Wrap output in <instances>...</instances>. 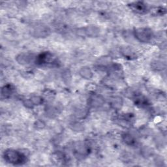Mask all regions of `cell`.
<instances>
[{
    "label": "cell",
    "instance_id": "7c38bea8",
    "mask_svg": "<svg viewBox=\"0 0 167 167\" xmlns=\"http://www.w3.org/2000/svg\"><path fill=\"white\" fill-rule=\"evenodd\" d=\"M123 54H124V55L125 56H126V57H129V58H132V56L134 55V52L133 51H132L131 49L130 48H126L124 50H123Z\"/></svg>",
    "mask_w": 167,
    "mask_h": 167
},
{
    "label": "cell",
    "instance_id": "7a4b0ae2",
    "mask_svg": "<svg viewBox=\"0 0 167 167\" xmlns=\"http://www.w3.org/2000/svg\"><path fill=\"white\" fill-rule=\"evenodd\" d=\"M135 37L138 40L142 42H147L151 38L152 33L149 29L147 28H139L134 32Z\"/></svg>",
    "mask_w": 167,
    "mask_h": 167
},
{
    "label": "cell",
    "instance_id": "52a82bcc",
    "mask_svg": "<svg viewBox=\"0 0 167 167\" xmlns=\"http://www.w3.org/2000/svg\"><path fill=\"white\" fill-rule=\"evenodd\" d=\"M124 142L127 145H133L135 143V139L133 136L130 134H125L123 136Z\"/></svg>",
    "mask_w": 167,
    "mask_h": 167
},
{
    "label": "cell",
    "instance_id": "ba28073f",
    "mask_svg": "<svg viewBox=\"0 0 167 167\" xmlns=\"http://www.w3.org/2000/svg\"><path fill=\"white\" fill-rule=\"evenodd\" d=\"M103 99L99 96H93L91 98V104L94 107L99 106V105L103 104Z\"/></svg>",
    "mask_w": 167,
    "mask_h": 167
},
{
    "label": "cell",
    "instance_id": "8992f818",
    "mask_svg": "<svg viewBox=\"0 0 167 167\" xmlns=\"http://www.w3.org/2000/svg\"><path fill=\"white\" fill-rule=\"evenodd\" d=\"M99 29L97 28H94V26H90L86 29V33L88 34V35L89 36H96L98 33H99Z\"/></svg>",
    "mask_w": 167,
    "mask_h": 167
},
{
    "label": "cell",
    "instance_id": "5b68a950",
    "mask_svg": "<svg viewBox=\"0 0 167 167\" xmlns=\"http://www.w3.org/2000/svg\"><path fill=\"white\" fill-rule=\"evenodd\" d=\"M79 74L82 78L87 80L91 79L93 77V73L92 70L88 67H84L81 68L79 71Z\"/></svg>",
    "mask_w": 167,
    "mask_h": 167
},
{
    "label": "cell",
    "instance_id": "9c48e42d",
    "mask_svg": "<svg viewBox=\"0 0 167 167\" xmlns=\"http://www.w3.org/2000/svg\"><path fill=\"white\" fill-rule=\"evenodd\" d=\"M112 105L115 109H119V107H121L122 105V99L119 97H115L112 101Z\"/></svg>",
    "mask_w": 167,
    "mask_h": 167
},
{
    "label": "cell",
    "instance_id": "277c9868",
    "mask_svg": "<svg viewBox=\"0 0 167 167\" xmlns=\"http://www.w3.org/2000/svg\"><path fill=\"white\" fill-rule=\"evenodd\" d=\"M16 60L21 65H27L32 61V58L29 54H20L16 58Z\"/></svg>",
    "mask_w": 167,
    "mask_h": 167
},
{
    "label": "cell",
    "instance_id": "30bf717a",
    "mask_svg": "<svg viewBox=\"0 0 167 167\" xmlns=\"http://www.w3.org/2000/svg\"><path fill=\"white\" fill-rule=\"evenodd\" d=\"M31 100L32 101L33 105H39L43 103V99L39 96H33L31 97Z\"/></svg>",
    "mask_w": 167,
    "mask_h": 167
},
{
    "label": "cell",
    "instance_id": "8fae6325",
    "mask_svg": "<svg viewBox=\"0 0 167 167\" xmlns=\"http://www.w3.org/2000/svg\"><path fill=\"white\" fill-rule=\"evenodd\" d=\"M11 93V88L10 86H5L4 88L1 90V94L2 95H4L5 97H7Z\"/></svg>",
    "mask_w": 167,
    "mask_h": 167
},
{
    "label": "cell",
    "instance_id": "3957f363",
    "mask_svg": "<svg viewBox=\"0 0 167 167\" xmlns=\"http://www.w3.org/2000/svg\"><path fill=\"white\" fill-rule=\"evenodd\" d=\"M37 62L40 64H48L50 65L51 63L54 62V59L53 56L50 53H45L39 56L37 59Z\"/></svg>",
    "mask_w": 167,
    "mask_h": 167
},
{
    "label": "cell",
    "instance_id": "6da1fadb",
    "mask_svg": "<svg viewBox=\"0 0 167 167\" xmlns=\"http://www.w3.org/2000/svg\"><path fill=\"white\" fill-rule=\"evenodd\" d=\"M5 160L12 164H22L25 161V156L15 150H7L4 153Z\"/></svg>",
    "mask_w": 167,
    "mask_h": 167
},
{
    "label": "cell",
    "instance_id": "4fadbf2b",
    "mask_svg": "<svg viewBox=\"0 0 167 167\" xmlns=\"http://www.w3.org/2000/svg\"><path fill=\"white\" fill-rule=\"evenodd\" d=\"M45 123L42 121H38L37 122V127L38 128H40V129L43 128V127H45Z\"/></svg>",
    "mask_w": 167,
    "mask_h": 167
}]
</instances>
